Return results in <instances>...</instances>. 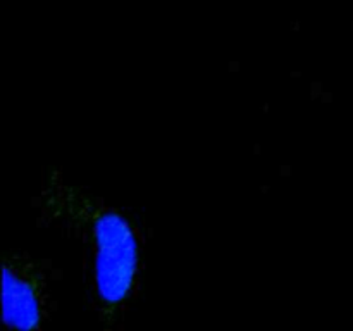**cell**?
<instances>
[{"mask_svg":"<svg viewBox=\"0 0 353 331\" xmlns=\"http://www.w3.org/2000/svg\"><path fill=\"white\" fill-rule=\"evenodd\" d=\"M38 223L81 248L86 303L99 331H126L145 278L147 234L137 214L74 185L64 171L41 176Z\"/></svg>","mask_w":353,"mask_h":331,"instance_id":"1","label":"cell"},{"mask_svg":"<svg viewBox=\"0 0 353 331\" xmlns=\"http://www.w3.org/2000/svg\"><path fill=\"white\" fill-rule=\"evenodd\" d=\"M57 310L52 268L24 248L2 254L3 331H45Z\"/></svg>","mask_w":353,"mask_h":331,"instance_id":"2","label":"cell"}]
</instances>
